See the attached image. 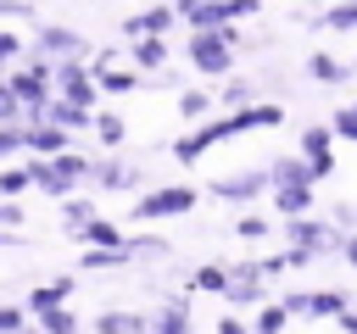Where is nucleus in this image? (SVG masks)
Instances as JSON below:
<instances>
[{"label": "nucleus", "instance_id": "f03ea898", "mask_svg": "<svg viewBox=\"0 0 357 334\" xmlns=\"http://www.w3.org/2000/svg\"><path fill=\"white\" fill-rule=\"evenodd\" d=\"M234 39H240L234 28H223V33H195V39H190V61H195L201 72H229V61H234V56H229Z\"/></svg>", "mask_w": 357, "mask_h": 334}, {"label": "nucleus", "instance_id": "393cba45", "mask_svg": "<svg viewBox=\"0 0 357 334\" xmlns=\"http://www.w3.org/2000/svg\"><path fill=\"white\" fill-rule=\"evenodd\" d=\"M39 323H45V334H73V317L67 312H45Z\"/></svg>", "mask_w": 357, "mask_h": 334}, {"label": "nucleus", "instance_id": "aec40b11", "mask_svg": "<svg viewBox=\"0 0 357 334\" xmlns=\"http://www.w3.org/2000/svg\"><path fill=\"white\" fill-rule=\"evenodd\" d=\"M0 128H22V106L11 100V89L0 84Z\"/></svg>", "mask_w": 357, "mask_h": 334}, {"label": "nucleus", "instance_id": "5701e85b", "mask_svg": "<svg viewBox=\"0 0 357 334\" xmlns=\"http://www.w3.org/2000/svg\"><path fill=\"white\" fill-rule=\"evenodd\" d=\"M318 22H329V28H357V6H335V11H318Z\"/></svg>", "mask_w": 357, "mask_h": 334}, {"label": "nucleus", "instance_id": "6e6552de", "mask_svg": "<svg viewBox=\"0 0 357 334\" xmlns=\"http://www.w3.org/2000/svg\"><path fill=\"white\" fill-rule=\"evenodd\" d=\"M262 178H268L273 189H296V184H307V161H296V156H279V161H273ZM307 189H312V184H307Z\"/></svg>", "mask_w": 357, "mask_h": 334}, {"label": "nucleus", "instance_id": "1a4fd4ad", "mask_svg": "<svg viewBox=\"0 0 357 334\" xmlns=\"http://www.w3.org/2000/svg\"><path fill=\"white\" fill-rule=\"evenodd\" d=\"M67 295H73V278H56V284H39V289L28 295V312H39V317H45V312H61V301H67Z\"/></svg>", "mask_w": 357, "mask_h": 334}, {"label": "nucleus", "instance_id": "4c0bfd02", "mask_svg": "<svg viewBox=\"0 0 357 334\" xmlns=\"http://www.w3.org/2000/svg\"><path fill=\"white\" fill-rule=\"evenodd\" d=\"M340 323H346V334H357V312H340Z\"/></svg>", "mask_w": 357, "mask_h": 334}, {"label": "nucleus", "instance_id": "7c9ffc66", "mask_svg": "<svg viewBox=\"0 0 357 334\" xmlns=\"http://www.w3.org/2000/svg\"><path fill=\"white\" fill-rule=\"evenodd\" d=\"M11 150H22V128H0V156H11Z\"/></svg>", "mask_w": 357, "mask_h": 334}, {"label": "nucleus", "instance_id": "58836bf2", "mask_svg": "<svg viewBox=\"0 0 357 334\" xmlns=\"http://www.w3.org/2000/svg\"><path fill=\"white\" fill-rule=\"evenodd\" d=\"M346 111H351V117H357V106H346Z\"/></svg>", "mask_w": 357, "mask_h": 334}, {"label": "nucleus", "instance_id": "20e7f679", "mask_svg": "<svg viewBox=\"0 0 357 334\" xmlns=\"http://www.w3.org/2000/svg\"><path fill=\"white\" fill-rule=\"evenodd\" d=\"M56 78H61V89H67V106L89 111V100H95V84H89V72H84L78 61H61V67H56Z\"/></svg>", "mask_w": 357, "mask_h": 334}, {"label": "nucleus", "instance_id": "412c9836", "mask_svg": "<svg viewBox=\"0 0 357 334\" xmlns=\"http://www.w3.org/2000/svg\"><path fill=\"white\" fill-rule=\"evenodd\" d=\"M162 56H167V50H162L156 39H139V45H134V61H139V67H162Z\"/></svg>", "mask_w": 357, "mask_h": 334}, {"label": "nucleus", "instance_id": "f257e3e1", "mask_svg": "<svg viewBox=\"0 0 357 334\" xmlns=\"http://www.w3.org/2000/svg\"><path fill=\"white\" fill-rule=\"evenodd\" d=\"M279 122H284V111H279V106H245V111H234V117H223V122L201 128L195 139L173 145V150H178V161H190V156H201L212 139H229V134H245V128H279Z\"/></svg>", "mask_w": 357, "mask_h": 334}, {"label": "nucleus", "instance_id": "f704fd0d", "mask_svg": "<svg viewBox=\"0 0 357 334\" xmlns=\"http://www.w3.org/2000/svg\"><path fill=\"white\" fill-rule=\"evenodd\" d=\"M22 184H28L22 173H0V189H6V195H11V189H22Z\"/></svg>", "mask_w": 357, "mask_h": 334}, {"label": "nucleus", "instance_id": "473e14b6", "mask_svg": "<svg viewBox=\"0 0 357 334\" xmlns=\"http://www.w3.org/2000/svg\"><path fill=\"white\" fill-rule=\"evenodd\" d=\"M262 228H268V223H262V217H240V234H245V239H257V234H262Z\"/></svg>", "mask_w": 357, "mask_h": 334}, {"label": "nucleus", "instance_id": "4468645a", "mask_svg": "<svg viewBox=\"0 0 357 334\" xmlns=\"http://www.w3.org/2000/svg\"><path fill=\"white\" fill-rule=\"evenodd\" d=\"M123 250H128V262H134V256H139V262H162L173 245H167V239H128Z\"/></svg>", "mask_w": 357, "mask_h": 334}, {"label": "nucleus", "instance_id": "c756f323", "mask_svg": "<svg viewBox=\"0 0 357 334\" xmlns=\"http://www.w3.org/2000/svg\"><path fill=\"white\" fill-rule=\"evenodd\" d=\"M335 134H340V139H357V117H351V111H335Z\"/></svg>", "mask_w": 357, "mask_h": 334}, {"label": "nucleus", "instance_id": "4be33fe9", "mask_svg": "<svg viewBox=\"0 0 357 334\" xmlns=\"http://www.w3.org/2000/svg\"><path fill=\"white\" fill-rule=\"evenodd\" d=\"M301 145H307V156L318 161V156H329V128H307L301 134Z\"/></svg>", "mask_w": 357, "mask_h": 334}, {"label": "nucleus", "instance_id": "9d476101", "mask_svg": "<svg viewBox=\"0 0 357 334\" xmlns=\"http://www.w3.org/2000/svg\"><path fill=\"white\" fill-rule=\"evenodd\" d=\"M39 117H50L45 128H89V122H95L89 111H78V106H67V100H45V111H39Z\"/></svg>", "mask_w": 357, "mask_h": 334}, {"label": "nucleus", "instance_id": "7ed1b4c3", "mask_svg": "<svg viewBox=\"0 0 357 334\" xmlns=\"http://www.w3.org/2000/svg\"><path fill=\"white\" fill-rule=\"evenodd\" d=\"M195 206V189H151L139 206H134V217H178V212H190Z\"/></svg>", "mask_w": 357, "mask_h": 334}, {"label": "nucleus", "instance_id": "b1692460", "mask_svg": "<svg viewBox=\"0 0 357 334\" xmlns=\"http://www.w3.org/2000/svg\"><path fill=\"white\" fill-rule=\"evenodd\" d=\"M178 111H184V117H201V111H206V95H201V89L178 95Z\"/></svg>", "mask_w": 357, "mask_h": 334}, {"label": "nucleus", "instance_id": "39448f33", "mask_svg": "<svg viewBox=\"0 0 357 334\" xmlns=\"http://www.w3.org/2000/svg\"><path fill=\"white\" fill-rule=\"evenodd\" d=\"M324 245H340V239H335V228H324V223H307V217H296V223H290V250H307V256H318Z\"/></svg>", "mask_w": 357, "mask_h": 334}, {"label": "nucleus", "instance_id": "6ab92c4d", "mask_svg": "<svg viewBox=\"0 0 357 334\" xmlns=\"http://www.w3.org/2000/svg\"><path fill=\"white\" fill-rule=\"evenodd\" d=\"M128 262V250L117 245V250H84V267H123Z\"/></svg>", "mask_w": 357, "mask_h": 334}, {"label": "nucleus", "instance_id": "ddd939ff", "mask_svg": "<svg viewBox=\"0 0 357 334\" xmlns=\"http://www.w3.org/2000/svg\"><path fill=\"white\" fill-rule=\"evenodd\" d=\"M307 206H312V189H307V184H296V189H279V212H284L290 223H296Z\"/></svg>", "mask_w": 357, "mask_h": 334}, {"label": "nucleus", "instance_id": "2eb2a0df", "mask_svg": "<svg viewBox=\"0 0 357 334\" xmlns=\"http://www.w3.org/2000/svg\"><path fill=\"white\" fill-rule=\"evenodd\" d=\"M50 50H78V39L67 28H39V56H50Z\"/></svg>", "mask_w": 357, "mask_h": 334}, {"label": "nucleus", "instance_id": "9b49d317", "mask_svg": "<svg viewBox=\"0 0 357 334\" xmlns=\"http://www.w3.org/2000/svg\"><path fill=\"white\" fill-rule=\"evenodd\" d=\"M151 334H190V301L184 295H173L167 306H162V317H156V328Z\"/></svg>", "mask_w": 357, "mask_h": 334}, {"label": "nucleus", "instance_id": "423d86ee", "mask_svg": "<svg viewBox=\"0 0 357 334\" xmlns=\"http://www.w3.org/2000/svg\"><path fill=\"white\" fill-rule=\"evenodd\" d=\"M178 17H173V6H156V11H134L123 28H128V39H156V33H167Z\"/></svg>", "mask_w": 357, "mask_h": 334}, {"label": "nucleus", "instance_id": "f8f14e48", "mask_svg": "<svg viewBox=\"0 0 357 334\" xmlns=\"http://www.w3.org/2000/svg\"><path fill=\"white\" fill-rule=\"evenodd\" d=\"M307 312L312 317H340L346 312V295L340 289H318V295H307Z\"/></svg>", "mask_w": 357, "mask_h": 334}, {"label": "nucleus", "instance_id": "e433bc0d", "mask_svg": "<svg viewBox=\"0 0 357 334\" xmlns=\"http://www.w3.org/2000/svg\"><path fill=\"white\" fill-rule=\"evenodd\" d=\"M218 334H245V323H240V317H223V323H218Z\"/></svg>", "mask_w": 357, "mask_h": 334}, {"label": "nucleus", "instance_id": "cd10ccee", "mask_svg": "<svg viewBox=\"0 0 357 334\" xmlns=\"http://www.w3.org/2000/svg\"><path fill=\"white\" fill-rule=\"evenodd\" d=\"M95 128H100V139H106V145H117V139H123V122H117V117H100Z\"/></svg>", "mask_w": 357, "mask_h": 334}, {"label": "nucleus", "instance_id": "c9c22d12", "mask_svg": "<svg viewBox=\"0 0 357 334\" xmlns=\"http://www.w3.org/2000/svg\"><path fill=\"white\" fill-rule=\"evenodd\" d=\"M340 256H346V262L357 267V234H346V239H340Z\"/></svg>", "mask_w": 357, "mask_h": 334}, {"label": "nucleus", "instance_id": "ea45409f", "mask_svg": "<svg viewBox=\"0 0 357 334\" xmlns=\"http://www.w3.org/2000/svg\"><path fill=\"white\" fill-rule=\"evenodd\" d=\"M134 334H151V328H134Z\"/></svg>", "mask_w": 357, "mask_h": 334}, {"label": "nucleus", "instance_id": "0eeeda50", "mask_svg": "<svg viewBox=\"0 0 357 334\" xmlns=\"http://www.w3.org/2000/svg\"><path fill=\"white\" fill-rule=\"evenodd\" d=\"M262 189H268V178H262V173H245V178H218V184H212V195H218V200H251V195H262Z\"/></svg>", "mask_w": 357, "mask_h": 334}, {"label": "nucleus", "instance_id": "dca6fc26", "mask_svg": "<svg viewBox=\"0 0 357 334\" xmlns=\"http://www.w3.org/2000/svg\"><path fill=\"white\" fill-rule=\"evenodd\" d=\"M307 72H312L318 84H340V78H346V67H340L335 56H312V61H307Z\"/></svg>", "mask_w": 357, "mask_h": 334}, {"label": "nucleus", "instance_id": "2f4dec72", "mask_svg": "<svg viewBox=\"0 0 357 334\" xmlns=\"http://www.w3.org/2000/svg\"><path fill=\"white\" fill-rule=\"evenodd\" d=\"M22 328V312H11V306H0V334H17Z\"/></svg>", "mask_w": 357, "mask_h": 334}, {"label": "nucleus", "instance_id": "a878e982", "mask_svg": "<svg viewBox=\"0 0 357 334\" xmlns=\"http://www.w3.org/2000/svg\"><path fill=\"white\" fill-rule=\"evenodd\" d=\"M279 328H284V312H279V306H268V312L257 317V334H279Z\"/></svg>", "mask_w": 357, "mask_h": 334}, {"label": "nucleus", "instance_id": "bb28decb", "mask_svg": "<svg viewBox=\"0 0 357 334\" xmlns=\"http://www.w3.org/2000/svg\"><path fill=\"white\" fill-rule=\"evenodd\" d=\"M195 284H201V289H223L229 278H223V267H201V273H195Z\"/></svg>", "mask_w": 357, "mask_h": 334}, {"label": "nucleus", "instance_id": "a211bd4d", "mask_svg": "<svg viewBox=\"0 0 357 334\" xmlns=\"http://www.w3.org/2000/svg\"><path fill=\"white\" fill-rule=\"evenodd\" d=\"M95 328H100V334H134V328H139V317H128V312H106Z\"/></svg>", "mask_w": 357, "mask_h": 334}, {"label": "nucleus", "instance_id": "c85d7f7f", "mask_svg": "<svg viewBox=\"0 0 357 334\" xmlns=\"http://www.w3.org/2000/svg\"><path fill=\"white\" fill-rule=\"evenodd\" d=\"M61 212H67V223H73V228H84V223H89V206H84V200H67Z\"/></svg>", "mask_w": 357, "mask_h": 334}, {"label": "nucleus", "instance_id": "72a5a7b5", "mask_svg": "<svg viewBox=\"0 0 357 334\" xmlns=\"http://www.w3.org/2000/svg\"><path fill=\"white\" fill-rule=\"evenodd\" d=\"M17 50H22V45H17V33H0V61H11Z\"/></svg>", "mask_w": 357, "mask_h": 334}, {"label": "nucleus", "instance_id": "f3484780", "mask_svg": "<svg viewBox=\"0 0 357 334\" xmlns=\"http://www.w3.org/2000/svg\"><path fill=\"white\" fill-rule=\"evenodd\" d=\"M89 84H100V89H112V95H123V89H134V72H112V67H100Z\"/></svg>", "mask_w": 357, "mask_h": 334}]
</instances>
